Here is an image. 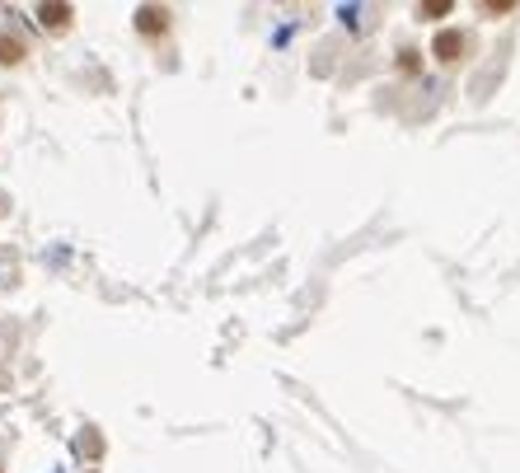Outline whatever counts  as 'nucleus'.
Listing matches in <instances>:
<instances>
[{
  "mask_svg": "<svg viewBox=\"0 0 520 473\" xmlns=\"http://www.w3.org/2000/svg\"><path fill=\"white\" fill-rule=\"evenodd\" d=\"M164 24H169V14H164V10H155V5H141V10H136V29H141V33L155 38V33H164Z\"/></svg>",
  "mask_w": 520,
  "mask_h": 473,
  "instance_id": "1",
  "label": "nucleus"
},
{
  "mask_svg": "<svg viewBox=\"0 0 520 473\" xmlns=\"http://www.w3.org/2000/svg\"><path fill=\"white\" fill-rule=\"evenodd\" d=\"M431 52L441 56V61H455V56L464 52V38H460V33H441V38L431 43Z\"/></svg>",
  "mask_w": 520,
  "mask_h": 473,
  "instance_id": "2",
  "label": "nucleus"
},
{
  "mask_svg": "<svg viewBox=\"0 0 520 473\" xmlns=\"http://www.w3.org/2000/svg\"><path fill=\"white\" fill-rule=\"evenodd\" d=\"M38 19H43V29H66L71 24V5H43Z\"/></svg>",
  "mask_w": 520,
  "mask_h": 473,
  "instance_id": "3",
  "label": "nucleus"
},
{
  "mask_svg": "<svg viewBox=\"0 0 520 473\" xmlns=\"http://www.w3.org/2000/svg\"><path fill=\"white\" fill-rule=\"evenodd\" d=\"M0 61H5V66L24 61V43H19V38H10V33H0Z\"/></svg>",
  "mask_w": 520,
  "mask_h": 473,
  "instance_id": "4",
  "label": "nucleus"
},
{
  "mask_svg": "<svg viewBox=\"0 0 520 473\" xmlns=\"http://www.w3.org/2000/svg\"><path fill=\"white\" fill-rule=\"evenodd\" d=\"M418 14H422V19H441V14H450V0H427Z\"/></svg>",
  "mask_w": 520,
  "mask_h": 473,
  "instance_id": "5",
  "label": "nucleus"
}]
</instances>
